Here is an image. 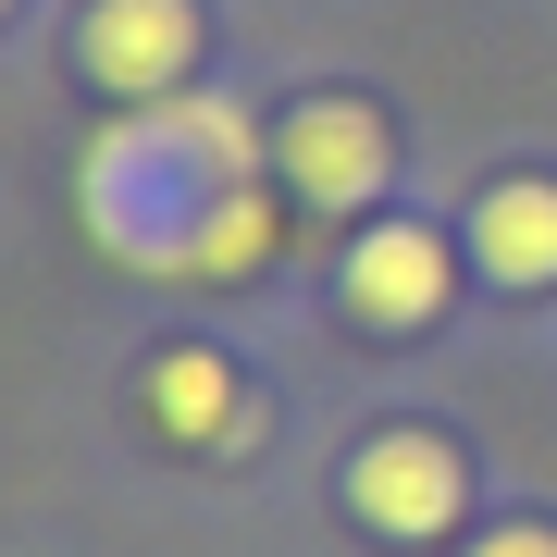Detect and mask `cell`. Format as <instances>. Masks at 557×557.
<instances>
[{"mask_svg": "<svg viewBox=\"0 0 557 557\" xmlns=\"http://www.w3.org/2000/svg\"><path fill=\"white\" fill-rule=\"evenodd\" d=\"M335 285H347V310L372 322V335H421V322L446 310V236L434 223H372Z\"/></svg>", "mask_w": 557, "mask_h": 557, "instance_id": "5b68a950", "label": "cell"}, {"mask_svg": "<svg viewBox=\"0 0 557 557\" xmlns=\"http://www.w3.org/2000/svg\"><path fill=\"white\" fill-rule=\"evenodd\" d=\"M471 557H557V533H545V520H508V533H483Z\"/></svg>", "mask_w": 557, "mask_h": 557, "instance_id": "9c48e42d", "label": "cell"}, {"mask_svg": "<svg viewBox=\"0 0 557 557\" xmlns=\"http://www.w3.org/2000/svg\"><path fill=\"white\" fill-rule=\"evenodd\" d=\"M384 161H397V137H384L372 100H298L273 124V174H285V199H310V211L384 199Z\"/></svg>", "mask_w": 557, "mask_h": 557, "instance_id": "7a4b0ae2", "label": "cell"}, {"mask_svg": "<svg viewBox=\"0 0 557 557\" xmlns=\"http://www.w3.org/2000/svg\"><path fill=\"white\" fill-rule=\"evenodd\" d=\"M471 260L508 285V298L557 285V186H545V174H496V186L471 199Z\"/></svg>", "mask_w": 557, "mask_h": 557, "instance_id": "52a82bcc", "label": "cell"}, {"mask_svg": "<svg viewBox=\"0 0 557 557\" xmlns=\"http://www.w3.org/2000/svg\"><path fill=\"white\" fill-rule=\"evenodd\" d=\"M137 397H149V421H161V446H248V434H260L248 372H236L223 347H161Z\"/></svg>", "mask_w": 557, "mask_h": 557, "instance_id": "8992f818", "label": "cell"}, {"mask_svg": "<svg viewBox=\"0 0 557 557\" xmlns=\"http://www.w3.org/2000/svg\"><path fill=\"white\" fill-rule=\"evenodd\" d=\"M75 62H87V87H112V100H174L186 62H199V0H100Z\"/></svg>", "mask_w": 557, "mask_h": 557, "instance_id": "3957f363", "label": "cell"}, {"mask_svg": "<svg viewBox=\"0 0 557 557\" xmlns=\"http://www.w3.org/2000/svg\"><path fill=\"white\" fill-rule=\"evenodd\" d=\"M260 149L273 137H260L236 100H137V112H112L100 137H87L75 211H87V236H100L124 273L199 285V248H211L223 199L260 174Z\"/></svg>", "mask_w": 557, "mask_h": 557, "instance_id": "6da1fadb", "label": "cell"}, {"mask_svg": "<svg viewBox=\"0 0 557 557\" xmlns=\"http://www.w3.org/2000/svg\"><path fill=\"white\" fill-rule=\"evenodd\" d=\"M273 248H285V199L236 186V199H223V223H211V248H199V285H236V273H260Z\"/></svg>", "mask_w": 557, "mask_h": 557, "instance_id": "ba28073f", "label": "cell"}, {"mask_svg": "<svg viewBox=\"0 0 557 557\" xmlns=\"http://www.w3.org/2000/svg\"><path fill=\"white\" fill-rule=\"evenodd\" d=\"M347 508L372 520L384 545H434L446 520H458V446L434 434H372L347 458Z\"/></svg>", "mask_w": 557, "mask_h": 557, "instance_id": "277c9868", "label": "cell"}]
</instances>
